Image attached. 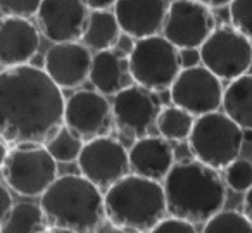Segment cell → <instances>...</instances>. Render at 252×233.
<instances>
[{
    "label": "cell",
    "instance_id": "obj_1",
    "mask_svg": "<svg viewBox=\"0 0 252 233\" xmlns=\"http://www.w3.org/2000/svg\"><path fill=\"white\" fill-rule=\"evenodd\" d=\"M64 94L32 64L0 71V138L9 147L45 145L64 125Z\"/></svg>",
    "mask_w": 252,
    "mask_h": 233
},
{
    "label": "cell",
    "instance_id": "obj_2",
    "mask_svg": "<svg viewBox=\"0 0 252 233\" xmlns=\"http://www.w3.org/2000/svg\"><path fill=\"white\" fill-rule=\"evenodd\" d=\"M168 214L192 225L204 223L223 211L226 202V183L220 171L199 161L175 164L162 181Z\"/></svg>",
    "mask_w": 252,
    "mask_h": 233
},
{
    "label": "cell",
    "instance_id": "obj_3",
    "mask_svg": "<svg viewBox=\"0 0 252 233\" xmlns=\"http://www.w3.org/2000/svg\"><path fill=\"white\" fill-rule=\"evenodd\" d=\"M50 230L97 233L105 221L104 194L81 174L59 176L40 197Z\"/></svg>",
    "mask_w": 252,
    "mask_h": 233
},
{
    "label": "cell",
    "instance_id": "obj_4",
    "mask_svg": "<svg viewBox=\"0 0 252 233\" xmlns=\"http://www.w3.org/2000/svg\"><path fill=\"white\" fill-rule=\"evenodd\" d=\"M105 219L112 228L151 233L168 218L162 183L130 173L104 194Z\"/></svg>",
    "mask_w": 252,
    "mask_h": 233
},
{
    "label": "cell",
    "instance_id": "obj_5",
    "mask_svg": "<svg viewBox=\"0 0 252 233\" xmlns=\"http://www.w3.org/2000/svg\"><path fill=\"white\" fill-rule=\"evenodd\" d=\"M244 130L224 112L200 116L193 123L189 145L195 161L213 169H226L244 147Z\"/></svg>",
    "mask_w": 252,
    "mask_h": 233
},
{
    "label": "cell",
    "instance_id": "obj_6",
    "mask_svg": "<svg viewBox=\"0 0 252 233\" xmlns=\"http://www.w3.org/2000/svg\"><path fill=\"white\" fill-rule=\"evenodd\" d=\"M130 76L137 87L152 92H169L182 73L180 50L162 35L135 42L128 56Z\"/></svg>",
    "mask_w": 252,
    "mask_h": 233
},
{
    "label": "cell",
    "instance_id": "obj_7",
    "mask_svg": "<svg viewBox=\"0 0 252 233\" xmlns=\"http://www.w3.org/2000/svg\"><path fill=\"white\" fill-rule=\"evenodd\" d=\"M5 187L21 197H42L59 178L54 157L42 145L12 147L2 167Z\"/></svg>",
    "mask_w": 252,
    "mask_h": 233
},
{
    "label": "cell",
    "instance_id": "obj_8",
    "mask_svg": "<svg viewBox=\"0 0 252 233\" xmlns=\"http://www.w3.org/2000/svg\"><path fill=\"white\" fill-rule=\"evenodd\" d=\"M199 52L202 66L221 81L237 80L252 66V42L231 25L214 30Z\"/></svg>",
    "mask_w": 252,
    "mask_h": 233
},
{
    "label": "cell",
    "instance_id": "obj_9",
    "mask_svg": "<svg viewBox=\"0 0 252 233\" xmlns=\"http://www.w3.org/2000/svg\"><path fill=\"white\" fill-rule=\"evenodd\" d=\"M78 169L81 176L94 183L98 190H109L114 183L130 174L128 149L112 136L85 142L78 157Z\"/></svg>",
    "mask_w": 252,
    "mask_h": 233
},
{
    "label": "cell",
    "instance_id": "obj_10",
    "mask_svg": "<svg viewBox=\"0 0 252 233\" xmlns=\"http://www.w3.org/2000/svg\"><path fill=\"white\" fill-rule=\"evenodd\" d=\"M224 88L204 66L182 69L173 87L169 88V99L173 105L187 111L193 118L218 112L223 104Z\"/></svg>",
    "mask_w": 252,
    "mask_h": 233
},
{
    "label": "cell",
    "instance_id": "obj_11",
    "mask_svg": "<svg viewBox=\"0 0 252 233\" xmlns=\"http://www.w3.org/2000/svg\"><path fill=\"white\" fill-rule=\"evenodd\" d=\"M216 30V19L204 2H171L162 26V36L178 50L197 49Z\"/></svg>",
    "mask_w": 252,
    "mask_h": 233
},
{
    "label": "cell",
    "instance_id": "obj_12",
    "mask_svg": "<svg viewBox=\"0 0 252 233\" xmlns=\"http://www.w3.org/2000/svg\"><path fill=\"white\" fill-rule=\"evenodd\" d=\"M64 125L83 142L111 136L114 130L112 105L107 97L95 90H78L66 99Z\"/></svg>",
    "mask_w": 252,
    "mask_h": 233
},
{
    "label": "cell",
    "instance_id": "obj_13",
    "mask_svg": "<svg viewBox=\"0 0 252 233\" xmlns=\"http://www.w3.org/2000/svg\"><path fill=\"white\" fill-rule=\"evenodd\" d=\"M111 105L114 128L128 138H135V142L149 136L162 111L158 95L137 85H130L114 95Z\"/></svg>",
    "mask_w": 252,
    "mask_h": 233
},
{
    "label": "cell",
    "instance_id": "obj_14",
    "mask_svg": "<svg viewBox=\"0 0 252 233\" xmlns=\"http://www.w3.org/2000/svg\"><path fill=\"white\" fill-rule=\"evenodd\" d=\"M90 11L85 2L76 0H47L36 14L38 30L49 42L76 43L83 38Z\"/></svg>",
    "mask_w": 252,
    "mask_h": 233
},
{
    "label": "cell",
    "instance_id": "obj_15",
    "mask_svg": "<svg viewBox=\"0 0 252 233\" xmlns=\"http://www.w3.org/2000/svg\"><path fill=\"white\" fill-rule=\"evenodd\" d=\"M94 54L81 42L56 43L43 57V71L61 88L76 90L90 78Z\"/></svg>",
    "mask_w": 252,
    "mask_h": 233
},
{
    "label": "cell",
    "instance_id": "obj_16",
    "mask_svg": "<svg viewBox=\"0 0 252 233\" xmlns=\"http://www.w3.org/2000/svg\"><path fill=\"white\" fill-rule=\"evenodd\" d=\"M169 4L171 2H162V0H154V2L119 0L114 5V16L123 35L138 42L158 36L162 32Z\"/></svg>",
    "mask_w": 252,
    "mask_h": 233
},
{
    "label": "cell",
    "instance_id": "obj_17",
    "mask_svg": "<svg viewBox=\"0 0 252 233\" xmlns=\"http://www.w3.org/2000/svg\"><path fill=\"white\" fill-rule=\"evenodd\" d=\"M40 50V30L32 21L16 18L0 19V66H28Z\"/></svg>",
    "mask_w": 252,
    "mask_h": 233
},
{
    "label": "cell",
    "instance_id": "obj_18",
    "mask_svg": "<svg viewBox=\"0 0 252 233\" xmlns=\"http://www.w3.org/2000/svg\"><path fill=\"white\" fill-rule=\"evenodd\" d=\"M128 159L133 174L161 183L175 166V150L162 136L149 135L130 147Z\"/></svg>",
    "mask_w": 252,
    "mask_h": 233
},
{
    "label": "cell",
    "instance_id": "obj_19",
    "mask_svg": "<svg viewBox=\"0 0 252 233\" xmlns=\"http://www.w3.org/2000/svg\"><path fill=\"white\" fill-rule=\"evenodd\" d=\"M88 80L94 85L95 92L104 97H114L130 87L131 76L128 57H121L116 50L94 54Z\"/></svg>",
    "mask_w": 252,
    "mask_h": 233
},
{
    "label": "cell",
    "instance_id": "obj_20",
    "mask_svg": "<svg viewBox=\"0 0 252 233\" xmlns=\"http://www.w3.org/2000/svg\"><path fill=\"white\" fill-rule=\"evenodd\" d=\"M121 40V28L114 16V11L90 12L81 43L90 52H107L114 50Z\"/></svg>",
    "mask_w": 252,
    "mask_h": 233
},
{
    "label": "cell",
    "instance_id": "obj_21",
    "mask_svg": "<svg viewBox=\"0 0 252 233\" xmlns=\"http://www.w3.org/2000/svg\"><path fill=\"white\" fill-rule=\"evenodd\" d=\"M224 114L242 130H252V74L230 81L223 94Z\"/></svg>",
    "mask_w": 252,
    "mask_h": 233
},
{
    "label": "cell",
    "instance_id": "obj_22",
    "mask_svg": "<svg viewBox=\"0 0 252 233\" xmlns=\"http://www.w3.org/2000/svg\"><path fill=\"white\" fill-rule=\"evenodd\" d=\"M49 223L40 204L35 202H18L5 216L0 233H47Z\"/></svg>",
    "mask_w": 252,
    "mask_h": 233
},
{
    "label": "cell",
    "instance_id": "obj_23",
    "mask_svg": "<svg viewBox=\"0 0 252 233\" xmlns=\"http://www.w3.org/2000/svg\"><path fill=\"white\" fill-rule=\"evenodd\" d=\"M193 123H195V118L192 114L175 105H168L159 112L156 128L159 132V136H162L168 142H185L190 138Z\"/></svg>",
    "mask_w": 252,
    "mask_h": 233
},
{
    "label": "cell",
    "instance_id": "obj_24",
    "mask_svg": "<svg viewBox=\"0 0 252 233\" xmlns=\"http://www.w3.org/2000/svg\"><path fill=\"white\" fill-rule=\"evenodd\" d=\"M85 142L76 135L74 132H71L66 125H63L57 133L45 143V149L50 156L54 157L56 163H78L81 150H83Z\"/></svg>",
    "mask_w": 252,
    "mask_h": 233
},
{
    "label": "cell",
    "instance_id": "obj_25",
    "mask_svg": "<svg viewBox=\"0 0 252 233\" xmlns=\"http://www.w3.org/2000/svg\"><path fill=\"white\" fill-rule=\"evenodd\" d=\"M202 233H252V223L244 212L223 209L204 225Z\"/></svg>",
    "mask_w": 252,
    "mask_h": 233
},
{
    "label": "cell",
    "instance_id": "obj_26",
    "mask_svg": "<svg viewBox=\"0 0 252 233\" xmlns=\"http://www.w3.org/2000/svg\"><path fill=\"white\" fill-rule=\"evenodd\" d=\"M224 183L237 194H245L252 187V163L238 157L224 169Z\"/></svg>",
    "mask_w": 252,
    "mask_h": 233
},
{
    "label": "cell",
    "instance_id": "obj_27",
    "mask_svg": "<svg viewBox=\"0 0 252 233\" xmlns=\"http://www.w3.org/2000/svg\"><path fill=\"white\" fill-rule=\"evenodd\" d=\"M228 12H230L231 26L252 42V0L230 2Z\"/></svg>",
    "mask_w": 252,
    "mask_h": 233
},
{
    "label": "cell",
    "instance_id": "obj_28",
    "mask_svg": "<svg viewBox=\"0 0 252 233\" xmlns=\"http://www.w3.org/2000/svg\"><path fill=\"white\" fill-rule=\"evenodd\" d=\"M42 2L36 0H0V14L2 18H16L30 21L36 18Z\"/></svg>",
    "mask_w": 252,
    "mask_h": 233
},
{
    "label": "cell",
    "instance_id": "obj_29",
    "mask_svg": "<svg viewBox=\"0 0 252 233\" xmlns=\"http://www.w3.org/2000/svg\"><path fill=\"white\" fill-rule=\"evenodd\" d=\"M151 233H197L195 225L189 221H183V219L173 218V216H168L164 218Z\"/></svg>",
    "mask_w": 252,
    "mask_h": 233
},
{
    "label": "cell",
    "instance_id": "obj_30",
    "mask_svg": "<svg viewBox=\"0 0 252 233\" xmlns=\"http://www.w3.org/2000/svg\"><path fill=\"white\" fill-rule=\"evenodd\" d=\"M12 205H14V202H12L11 190L0 181V228H2V223H4L5 216L12 209Z\"/></svg>",
    "mask_w": 252,
    "mask_h": 233
},
{
    "label": "cell",
    "instance_id": "obj_31",
    "mask_svg": "<svg viewBox=\"0 0 252 233\" xmlns=\"http://www.w3.org/2000/svg\"><path fill=\"white\" fill-rule=\"evenodd\" d=\"M180 61H182V69L197 67L200 63V52L197 49L180 50Z\"/></svg>",
    "mask_w": 252,
    "mask_h": 233
},
{
    "label": "cell",
    "instance_id": "obj_32",
    "mask_svg": "<svg viewBox=\"0 0 252 233\" xmlns=\"http://www.w3.org/2000/svg\"><path fill=\"white\" fill-rule=\"evenodd\" d=\"M85 5L90 12H105L114 11L116 2L114 0H90V2H85Z\"/></svg>",
    "mask_w": 252,
    "mask_h": 233
},
{
    "label": "cell",
    "instance_id": "obj_33",
    "mask_svg": "<svg viewBox=\"0 0 252 233\" xmlns=\"http://www.w3.org/2000/svg\"><path fill=\"white\" fill-rule=\"evenodd\" d=\"M244 214L252 223V187L244 195Z\"/></svg>",
    "mask_w": 252,
    "mask_h": 233
},
{
    "label": "cell",
    "instance_id": "obj_34",
    "mask_svg": "<svg viewBox=\"0 0 252 233\" xmlns=\"http://www.w3.org/2000/svg\"><path fill=\"white\" fill-rule=\"evenodd\" d=\"M9 150H11V147L0 138V171H2V167H4L5 159H7V156H9Z\"/></svg>",
    "mask_w": 252,
    "mask_h": 233
},
{
    "label": "cell",
    "instance_id": "obj_35",
    "mask_svg": "<svg viewBox=\"0 0 252 233\" xmlns=\"http://www.w3.org/2000/svg\"><path fill=\"white\" fill-rule=\"evenodd\" d=\"M105 233H138V232H128V230H119V228H109Z\"/></svg>",
    "mask_w": 252,
    "mask_h": 233
},
{
    "label": "cell",
    "instance_id": "obj_36",
    "mask_svg": "<svg viewBox=\"0 0 252 233\" xmlns=\"http://www.w3.org/2000/svg\"><path fill=\"white\" fill-rule=\"evenodd\" d=\"M244 140L245 142H252V130H244Z\"/></svg>",
    "mask_w": 252,
    "mask_h": 233
},
{
    "label": "cell",
    "instance_id": "obj_37",
    "mask_svg": "<svg viewBox=\"0 0 252 233\" xmlns=\"http://www.w3.org/2000/svg\"><path fill=\"white\" fill-rule=\"evenodd\" d=\"M47 233H64V232H56V230H49Z\"/></svg>",
    "mask_w": 252,
    "mask_h": 233
},
{
    "label": "cell",
    "instance_id": "obj_38",
    "mask_svg": "<svg viewBox=\"0 0 252 233\" xmlns=\"http://www.w3.org/2000/svg\"><path fill=\"white\" fill-rule=\"evenodd\" d=\"M0 19H2V14H0Z\"/></svg>",
    "mask_w": 252,
    "mask_h": 233
},
{
    "label": "cell",
    "instance_id": "obj_39",
    "mask_svg": "<svg viewBox=\"0 0 252 233\" xmlns=\"http://www.w3.org/2000/svg\"><path fill=\"white\" fill-rule=\"evenodd\" d=\"M0 71H2V69H0Z\"/></svg>",
    "mask_w": 252,
    "mask_h": 233
}]
</instances>
